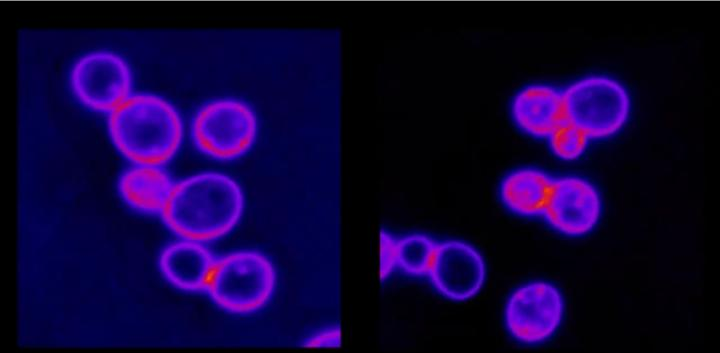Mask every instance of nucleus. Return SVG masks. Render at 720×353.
<instances>
[{
  "instance_id": "5",
  "label": "nucleus",
  "mask_w": 720,
  "mask_h": 353,
  "mask_svg": "<svg viewBox=\"0 0 720 353\" xmlns=\"http://www.w3.org/2000/svg\"><path fill=\"white\" fill-rule=\"evenodd\" d=\"M253 111L236 99H218L195 115L192 135L197 146L217 159H233L244 153L256 137Z\"/></svg>"
},
{
  "instance_id": "9",
  "label": "nucleus",
  "mask_w": 720,
  "mask_h": 353,
  "mask_svg": "<svg viewBox=\"0 0 720 353\" xmlns=\"http://www.w3.org/2000/svg\"><path fill=\"white\" fill-rule=\"evenodd\" d=\"M543 215L558 231L582 235L599 219V194L588 181L578 177L553 179Z\"/></svg>"
},
{
  "instance_id": "14",
  "label": "nucleus",
  "mask_w": 720,
  "mask_h": 353,
  "mask_svg": "<svg viewBox=\"0 0 720 353\" xmlns=\"http://www.w3.org/2000/svg\"><path fill=\"white\" fill-rule=\"evenodd\" d=\"M437 245L421 234L397 238V267L413 276L428 275Z\"/></svg>"
},
{
  "instance_id": "15",
  "label": "nucleus",
  "mask_w": 720,
  "mask_h": 353,
  "mask_svg": "<svg viewBox=\"0 0 720 353\" xmlns=\"http://www.w3.org/2000/svg\"><path fill=\"white\" fill-rule=\"evenodd\" d=\"M549 137L554 153L563 159L578 157L588 141V137L567 120L559 125Z\"/></svg>"
},
{
  "instance_id": "4",
  "label": "nucleus",
  "mask_w": 720,
  "mask_h": 353,
  "mask_svg": "<svg viewBox=\"0 0 720 353\" xmlns=\"http://www.w3.org/2000/svg\"><path fill=\"white\" fill-rule=\"evenodd\" d=\"M565 119L588 138L615 133L626 121L630 97L625 87L606 76H589L563 92Z\"/></svg>"
},
{
  "instance_id": "17",
  "label": "nucleus",
  "mask_w": 720,
  "mask_h": 353,
  "mask_svg": "<svg viewBox=\"0 0 720 353\" xmlns=\"http://www.w3.org/2000/svg\"><path fill=\"white\" fill-rule=\"evenodd\" d=\"M340 344V331L338 328L324 330L304 342L307 347H334Z\"/></svg>"
},
{
  "instance_id": "8",
  "label": "nucleus",
  "mask_w": 720,
  "mask_h": 353,
  "mask_svg": "<svg viewBox=\"0 0 720 353\" xmlns=\"http://www.w3.org/2000/svg\"><path fill=\"white\" fill-rule=\"evenodd\" d=\"M428 275L440 294L454 301H464L482 287L485 264L470 245L447 241L438 243Z\"/></svg>"
},
{
  "instance_id": "16",
  "label": "nucleus",
  "mask_w": 720,
  "mask_h": 353,
  "mask_svg": "<svg viewBox=\"0 0 720 353\" xmlns=\"http://www.w3.org/2000/svg\"><path fill=\"white\" fill-rule=\"evenodd\" d=\"M397 267V238L382 230L380 233V277L385 280Z\"/></svg>"
},
{
  "instance_id": "12",
  "label": "nucleus",
  "mask_w": 720,
  "mask_h": 353,
  "mask_svg": "<svg viewBox=\"0 0 720 353\" xmlns=\"http://www.w3.org/2000/svg\"><path fill=\"white\" fill-rule=\"evenodd\" d=\"M552 181L550 176L540 170H517L501 183V200L508 209L519 215L543 214Z\"/></svg>"
},
{
  "instance_id": "2",
  "label": "nucleus",
  "mask_w": 720,
  "mask_h": 353,
  "mask_svg": "<svg viewBox=\"0 0 720 353\" xmlns=\"http://www.w3.org/2000/svg\"><path fill=\"white\" fill-rule=\"evenodd\" d=\"M109 129L118 149L131 161L159 165L177 150L182 125L176 110L150 94L126 98L109 116Z\"/></svg>"
},
{
  "instance_id": "7",
  "label": "nucleus",
  "mask_w": 720,
  "mask_h": 353,
  "mask_svg": "<svg viewBox=\"0 0 720 353\" xmlns=\"http://www.w3.org/2000/svg\"><path fill=\"white\" fill-rule=\"evenodd\" d=\"M71 82L77 97L96 110H111L130 92L131 75L126 62L108 51L83 56L75 64Z\"/></svg>"
},
{
  "instance_id": "10",
  "label": "nucleus",
  "mask_w": 720,
  "mask_h": 353,
  "mask_svg": "<svg viewBox=\"0 0 720 353\" xmlns=\"http://www.w3.org/2000/svg\"><path fill=\"white\" fill-rule=\"evenodd\" d=\"M512 114L531 135L550 136L565 119L563 92L548 85H531L514 97Z\"/></svg>"
},
{
  "instance_id": "11",
  "label": "nucleus",
  "mask_w": 720,
  "mask_h": 353,
  "mask_svg": "<svg viewBox=\"0 0 720 353\" xmlns=\"http://www.w3.org/2000/svg\"><path fill=\"white\" fill-rule=\"evenodd\" d=\"M164 276L175 286L188 291L206 289L216 260L197 241H179L164 249L160 256Z\"/></svg>"
},
{
  "instance_id": "3",
  "label": "nucleus",
  "mask_w": 720,
  "mask_h": 353,
  "mask_svg": "<svg viewBox=\"0 0 720 353\" xmlns=\"http://www.w3.org/2000/svg\"><path fill=\"white\" fill-rule=\"evenodd\" d=\"M274 284L270 261L258 252L241 251L216 260L206 289L225 310L249 313L268 301Z\"/></svg>"
},
{
  "instance_id": "1",
  "label": "nucleus",
  "mask_w": 720,
  "mask_h": 353,
  "mask_svg": "<svg viewBox=\"0 0 720 353\" xmlns=\"http://www.w3.org/2000/svg\"><path fill=\"white\" fill-rule=\"evenodd\" d=\"M242 208L241 190L231 178L220 173H201L173 185L161 211L175 233L202 242L232 229Z\"/></svg>"
},
{
  "instance_id": "13",
  "label": "nucleus",
  "mask_w": 720,
  "mask_h": 353,
  "mask_svg": "<svg viewBox=\"0 0 720 353\" xmlns=\"http://www.w3.org/2000/svg\"><path fill=\"white\" fill-rule=\"evenodd\" d=\"M172 187L171 178L164 171L153 167L129 170L120 181V191L126 201L149 212L162 210Z\"/></svg>"
},
{
  "instance_id": "6",
  "label": "nucleus",
  "mask_w": 720,
  "mask_h": 353,
  "mask_svg": "<svg viewBox=\"0 0 720 353\" xmlns=\"http://www.w3.org/2000/svg\"><path fill=\"white\" fill-rule=\"evenodd\" d=\"M562 312V297L556 287L545 282H533L520 287L509 298L505 321L515 339L535 344L555 332Z\"/></svg>"
}]
</instances>
